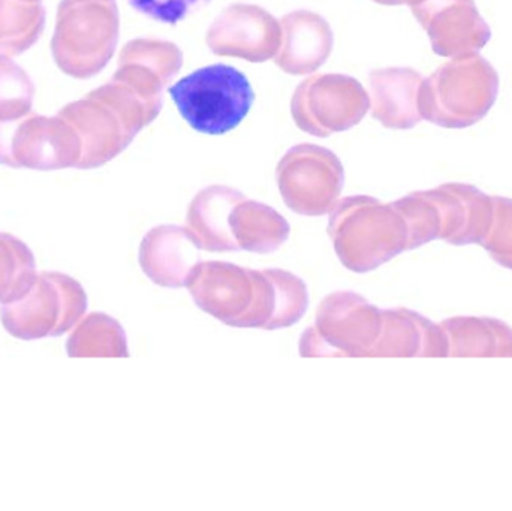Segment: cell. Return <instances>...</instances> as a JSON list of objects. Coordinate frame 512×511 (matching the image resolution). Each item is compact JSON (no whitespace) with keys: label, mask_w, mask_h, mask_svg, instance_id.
Returning a JSON list of instances; mask_svg holds the SVG:
<instances>
[{"label":"cell","mask_w":512,"mask_h":511,"mask_svg":"<svg viewBox=\"0 0 512 511\" xmlns=\"http://www.w3.org/2000/svg\"><path fill=\"white\" fill-rule=\"evenodd\" d=\"M66 353L81 357H129L128 338L119 321L104 312H92L75 324L66 341Z\"/></svg>","instance_id":"obj_16"},{"label":"cell","mask_w":512,"mask_h":511,"mask_svg":"<svg viewBox=\"0 0 512 511\" xmlns=\"http://www.w3.org/2000/svg\"><path fill=\"white\" fill-rule=\"evenodd\" d=\"M41 2L0 0V54L15 57L29 50L44 32Z\"/></svg>","instance_id":"obj_17"},{"label":"cell","mask_w":512,"mask_h":511,"mask_svg":"<svg viewBox=\"0 0 512 511\" xmlns=\"http://www.w3.org/2000/svg\"><path fill=\"white\" fill-rule=\"evenodd\" d=\"M35 255L23 240L0 233V305L17 302L35 282Z\"/></svg>","instance_id":"obj_18"},{"label":"cell","mask_w":512,"mask_h":511,"mask_svg":"<svg viewBox=\"0 0 512 511\" xmlns=\"http://www.w3.org/2000/svg\"><path fill=\"white\" fill-rule=\"evenodd\" d=\"M27 2H41V0H27Z\"/></svg>","instance_id":"obj_23"},{"label":"cell","mask_w":512,"mask_h":511,"mask_svg":"<svg viewBox=\"0 0 512 511\" xmlns=\"http://www.w3.org/2000/svg\"><path fill=\"white\" fill-rule=\"evenodd\" d=\"M81 155L80 137L60 116L27 114L0 122V164L11 168L54 171L75 167Z\"/></svg>","instance_id":"obj_6"},{"label":"cell","mask_w":512,"mask_h":511,"mask_svg":"<svg viewBox=\"0 0 512 511\" xmlns=\"http://www.w3.org/2000/svg\"><path fill=\"white\" fill-rule=\"evenodd\" d=\"M116 96L110 86L89 93L86 99L65 105L57 116L71 123L81 143V155L75 168L90 170L107 164L119 155L129 138L122 134L116 120Z\"/></svg>","instance_id":"obj_8"},{"label":"cell","mask_w":512,"mask_h":511,"mask_svg":"<svg viewBox=\"0 0 512 511\" xmlns=\"http://www.w3.org/2000/svg\"><path fill=\"white\" fill-rule=\"evenodd\" d=\"M35 84L9 56L0 54V122L27 116L32 110Z\"/></svg>","instance_id":"obj_19"},{"label":"cell","mask_w":512,"mask_h":511,"mask_svg":"<svg viewBox=\"0 0 512 511\" xmlns=\"http://www.w3.org/2000/svg\"><path fill=\"white\" fill-rule=\"evenodd\" d=\"M201 246L188 227L161 225L152 228L140 245L144 275L164 288H185L201 263Z\"/></svg>","instance_id":"obj_9"},{"label":"cell","mask_w":512,"mask_h":511,"mask_svg":"<svg viewBox=\"0 0 512 511\" xmlns=\"http://www.w3.org/2000/svg\"><path fill=\"white\" fill-rule=\"evenodd\" d=\"M453 357H512V329L496 318L457 317L441 323Z\"/></svg>","instance_id":"obj_15"},{"label":"cell","mask_w":512,"mask_h":511,"mask_svg":"<svg viewBox=\"0 0 512 511\" xmlns=\"http://www.w3.org/2000/svg\"><path fill=\"white\" fill-rule=\"evenodd\" d=\"M450 341L441 324L406 308L384 309V330L373 357H448Z\"/></svg>","instance_id":"obj_12"},{"label":"cell","mask_w":512,"mask_h":511,"mask_svg":"<svg viewBox=\"0 0 512 511\" xmlns=\"http://www.w3.org/2000/svg\"><path fill=\"white\" fill-rule=\"evenodd\" d=\"M309 303L303 279L286 270H258L255 305L243 329H288L300 323Z\"/></svg>","instance_id":"obj_11"},{"label":"cell","mask_w":512,"mask_h":511,"mask_svg":"<svg viewBox=\"0 0 512 511\" xmlns=\"http://www.w3.org/2000/svg\"><path fill=\"white\" fill-rule=\"evenodd\" d=\"M87 305L80 282L65 273L42 272L26 296L2 305L0 321L9 335L21 341L59 338L74 329Z\"/></svg>","instance_id":"obj_5"},{"label":"cell","mask_w":512,"mask_h":511,"mask_svg":"<svg viewBox=\"0 0 512 511\" xmlns=\"http://www.w3.org/2000/svg\"><path fill=\"white\" fill-rule=\"evenodd\" d=\"M117 41L114 0H62L51 39L54 62L74 78L98 74Z\"/></svg>","instance_id":"obj_3"},{"label":"cell","mask_w":512,"mask_h":511,"mask_svg":"<svg viewBox=\"0 0 512 511\" xmlns=\"http://www.w3.org/2000/svg\"><path fill=\"white\" fill-rule=\"evenodd\" d=\"M495 216L481 245L501 266L512 270V201L496 198Z\"/></svg>","instance_id":"obj_21"},{"label":"cell","mask_w":512,"mask_h":511,"mask_svg":"<svg viewBox=\"0 0 512 511\" xmlns=\"http://www.w3.org/2000/svg\"><path fill=\"white\" fill-rule=\"evenodd\" d=\"M408 225V251L421 248L441 236L438 207L427 194H414L393 203Z\"/></svg>","instance_id":"obj_20"},{"label":"cell","mask_w":512,"mask_h":511,"mask_svg":"<svg viewBox=\"0 0 512 511\" xmlns=\"http://www.w3.org/2000/svg\"><path fill=\"white\" fill-rule=\"evenodd\" d=\"M231 234L239 251L267 255L276 252L289 239L288 221L273 207L242 198L233 207Z\"/></svg>","instance_id":"obj_14"},{"label":"cell","mask_w":512,"mask_h":511,"mask_svg":"<svg viewBox=\"0 0 512 511\" xmlns=\"http://www.w3.org/2000/svg\"><path fill=\"white\" fill-rule=\"evenodd\" d=\"M180 116L195 131L224 135L236 129L251 111V81L234 66H204L168 89Z\"/></svg>","instance_id":"obj_2"},{"label":"cell","mask_w":512,"mask_h":511,"mask_svg":"<svg viewBox=\"0 0 512 511\" xmlns=\"http://www.w3.org/2000/svg\"><path fill=\"white\" fill-rule=\"evenodd\" d=\"M384 330V309L354 291L322 300L315 324L300 338L301 357H373Z\"/></svg>","instance_id":"obj_4"},{"label":"cell","mask_w":512,"mask_h":511,"mask_svg":"<svg viewBox=\"0 0 512 511\" xmlns=\"http://www.w3.org/2000/svg\"><path fill=\"white\" fill-rule=\"evenodd\" d=\"M256 278L258 270L227 261H201L186 288L201 311L243 329L255 305Z\"/></svg>","instance_id":"obj_7"},{"label":"cell","mask_w":512,"mask_h":511,"mask_svg":"<svg viewBox=\"0 0 512 511\" xmlns=\"http://www.w3.org/2000/svg\"><path fill=\"white\" fill-rule=\"evenodd\" d=\"M328 234L340 263L355 273L373 272L408 251V225L399 210L363 195L334 206Z\"/></svg>","instance_id":"obj_1"},{"label":"cell","mask_w":512,"mask_h":511,"mask_svg":"<svg viewBox=\"0 0 512 511\" xmlns=\"http://www.w3.org/2000/svg\"><path fill=\"white\" fill-rule=\"evenodd\" d=\"M240 192L225 186L204 189L188 210V228L201 249L209 252H239L231 234L233 207L242 200Z\"/></svg>","instance_id":"obj_13"},{"label":"cell","mask_w":512,"mask_h":511,"mask_svg":"<svg viewBox=\"0 0 512 511\" xmlns=\"http://www.w3.org/2000/svg\"><path fill=\"white\" fill-rule=\"evenodd\" d=\"M342 186V167L334 159H295L283 162L279 170L280 194L298 215H327L336 206Z\"/></svg>","instance_id":"obj_10"},{"label":"cell","mask_w":512,"mask_h":511,"mask_svg":"<svg viewBox=\"0 0 512 511\" xmlns=\"http://www.w3.org/2000/svg\"><path fill=\"white\" fill-rule=\"evenodd\" d=\"M129 5L153 20L177 24L209 0H128Z\"/></svg>","instance_id":"obj_22"}]
</instances>
